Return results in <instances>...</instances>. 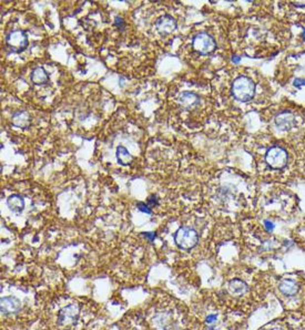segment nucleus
<instances>
[{"instance_id": "1", "label": "nucleus", "mask_w": 305, "mask_h": 330, "mask_svg": "<svg viewBox=\"0 0 305 330\" xmlns=\"http://www.w3.org/2000/svg\"><path fill=\"white\" fill-rule=\"evenodd\" d=\"M260 172L272 183H285L299 174L295 147L267 135L259 148Z\"/></svg>"}, {"instance_id": "2", "label": "nucleus", "mask_w": 305, "mask_h": 330, "mask_svg": "<svg viewBox=\"0 0 305 330\" xmlns=\"http://www.w3.org/2000/svg\"><path fill=\"white\" fill-rule=\"evenodd\" d=\"M267 126L271 137L297 147L305 139V111L289 101L276 103L268 108Z\"/></svg>"}, {"instance_id": "3", "label": "nucleus", "mask_w": 305, "mask_h": 330, "mask_svg": "<svg viewBox=\"0 0 305 330\" xmlns=\"http://www.w3.org/2000/svg\"><path fill=\"white\" fill-rule=\"evenodd\" d=\"M259 89H266L262 82L259 83L251 75L240 74L235 76L234 80L232 81L230 91L234 100L242 103H249L257 98Z\"/></svg>"}, {"instance_id": "4", "label": "nucleus", "mask_w": 305, "mask_h": 330, "mask_svg": "<svg viewBox=\"0 0 305 330\" xmlns=\"http://www.w3.org/2000/svg\"><path fill=\"white\" fill-rule=\"evenodd\" d=\"M192 48L200 56H209L217 50L218 43L212 35L201 31L192 39Z\"/></svg>"}, {"instance_id": "5", "label": "nucleus", "mask_w": 305, "mask_h": 330, "mask_svg": "<svg viewBox=\"0 0 305 330\" xmlns=\"http://www.w3.org/2000/svg\"><path fill=\"white\" fill-rule=\"evenodd\" d=\"M174 242L181 250L190 251L199 243V234L194 228L189 226H182L174 233Z\"/></svg>"}, {"instance_id": "6", "label": "nucleus", "mask_w": 305, "mask_h": 330, "mask_svg": "<svg viewBox=\"0 0 305 330\" xmlns=\"http://www.w3.org/2000/svg\"><path fill=\"white\" fill-rule=\"evenodd\" d=\"M6 42L8 48L10 49L12 52L21 53L25 51L27 47H28V37L27 34L22 30H13L7 36Z\"/></svg>"}, {"instance_id": "7", "label": "nucleus", "mask_w": 305, "mask_h": 330, "mask_svg": "<svg viewBox=\"0 0 305 330\" xmlns=\"http://www.w3.org/2000/svg\"><path fill=\"white\" fill-rule=\"evenodd\" d=\"M80 308L77 304H71L69 306L65 307L60 310V313L58 314L57 322L61 326H67V325L74 324L77 320L79 316Z\"/></svg>"}, {"instance_id": "8", "label": "nucleus", "mask_w": 305, "mask_h": 330, "mask_svg": "<svg viewBox=\"0 0 305 330\" xmlns=\"http://www.w3.org/2000/svg\"><path fill=\"white\" fill-rule=\"evenodd\" d=\"M177 101L182 109L187 111H192L200 106L201 99L195 92L183 91L178 96Z\"/></svg>"}, {"instance_id": "9", "label": "nucleus", "mask_w": 305, "mask_h": 330, "mask_svg": "<svg viewBox=\"0 0 305 330\" xmlns=\"http://www.w3.org/2000/svg\"><path fill=\"white\" fill-rule=\"evenodd\" d=\"M155 28L161 35H170L178 28V22L172 16L163 15L155 21Z\"/></svg>"}, {"instance_id": "10", "label": "nucleus", "mask_w": 305, "mask_h": 330, "mask_svg": "<svg viewBox=\"0 0 305 330\" xmlns=\"http://www.w3.org/2000/svg\"><path fill=\"white\" fill-rule=\"evenodd\" d=\"M21 309V302L15 297L1 298V313L3 315L16 314Z\"/></svg>"}, {"instance_id": "11", "label": "nucleus", "mask_w": 305, "mask_h": 330, "mask_svg": "<svg viewBox=\"0 0 305 330\" xmlns=\"http://www.w3.org/2000/svg\"><path fill=\"white\" fill-rule=\"evenodd\" d=\"M11 122L17 128L25 129L30 124V114L26 110L17 111L12 114Z\"/></svg>"}, {"instance_id": "12", "label": "nucleus", "mask_w": 305, "mask_h": 330, "mask_svg": "<svg viewBox=\"0 0 305 330\" xmlns=\"http://www.w3.org/2000/svg\"><path fill=\"white\" fill-rule=\"evenodd\" d=\"M7 205L9 207V210L13 212V213L19 214L25 209V200L24 197L18 195V194H12V195L8 197Z\"/></svg>"}, {"instance_id": "13", "label": "nucleus", "mask_w": 305, "mask_h": 330, "mask_svg": "<svg viewBox=\"0 0 305 330\" xmlns=\"http://www.w3.org/2000/svg\"><path fill=\"white\" fill-rule=\"evenodd\" d=\"M279 289L283 295L291 297L297 295L299 287L298 284L292 279H282L279 284Z\"/></svg>"}, {"instance_id": "14", "label": "nucleus", "mask_w": 305, "mask_h": 330, "mask_svg": "<svg viewBox=\"0 0 305 330\" xmlns=\"http://www.w3.org/2000/svg\"><path fill=\"white\" fill-rule=\"evenodd\" d=\"M295 152H297L298 172L300 175H302L305 178V139L301 143L295 147Z\"/></svg>"}, {"instance_id": "15", "label": "nucleus", "mask_w": 305, "mask_h": 330, "mask_svg": "<svg viewBox=\"0 0 305 330\" xmlns=\"http://www.w3.org/2000/svg\"><path fill=\"white\" fill-rule=\"evenodd\" d=\"M31 81L37 85L47 84L49 82V75L47 73V71L44 70V68L42 67L36 68L33 71V73H31Z\"/></svg>"}, {"instance_id": "16", "label": "nucleus", "mask_w": 305, "mask_h": 330, "mask_svg": "<svg viewBox=\"0 0 305 330\" xmlns=\"http://www.w3.org/2000/svg\"><path fill=\"white\" fill-rule=\"evenodd\" d=\"M116 160H118V163L122 166H127L132 163L133 161V156L131 155L127 148L124 147L120 146L116 148Z\"/></svg>"}, {"instance_id": "17", "label": "nucleus", "mask_w": 305, "mask_h": 330, "mask_svg": "<svg viewBox=\"0 0 305 330\" xmlns=\"http://www.w3.org/2000/svg\"><path fill=\"white\" fill-rule=\"evenodd\" d=\"M229 291H230L231 293L236 296H241L248 291V286L241 279H232L230 283H229Z\"/></svg>"}, {"instance_id": "18", "label": "nucleus", "mask_w": 305, "mask_h": 330, "mask_svg": "<svg viewBox=\"0 0 305 330\" xmlns=\"http://www.w3.org/2000/svg\"><path fill=\"white\" fill-rule=\"evenodd\" d=\"M137 207H138L139 211L143 212V213H147V214H151L152 213L150 206L148 205V204H146V203H138Z\"/></svg>"}, {"instance_id": "19", "label": "nucleus", "mask_w": 305, "mask_h": 330, "mask_svg": "<svg viewBox=\"0 0 305 330\" xmlns=\"http://www.w3.org/2000/svg\"><path fill=\"white\" fill-rule=\"evenodd\" d=\"M297 233H298L299 236L302 238V241H305V223L300 226L298 230H295V234H297Z\"/></svg>"}, {"instance_id": "20", "label": "nucleus", "mask_w": 305, "mask_h": 330, "mask_svg": "<svg viewBox=\"0 0 305 330\" xmlns=\"http://www.w3.org/2000/svg\"><path fill=\"white\" fill-rule=\"evenodd\" d=\"M217 319H218L217 315H209L205 319V323L208 325H213V324H215V322H217Z\"/></svg>"}, {"instance_id": "21", "label": "nucleus", "mask_w": 305, "mask_h": 330, "mask_svg": "<svg viewBox=\"0 0 305 330\" xmlns=\"http://www.w3.org/2000/svg\"><path fill=\"white\" fill-rule=\"evenodd\" d=\"M115 26L118 27L119 29L123 30V28H124V21H123L122 18H120V17H116L115 18Z\"/></svg>"}, {"instance_id": "22", "label": "nucleus", "mask_w": 305, "mask_h": 330, "mask_svg": "<svg viewBox=\"0 0 305 330\" xmlns=\"http://www.w3.org/2000/svg\"><path fill=\"white\" fill-rule=\"evenodd\" d=\"M159 202H158V198L156 196L152 195L149 197V200H148V205H158Z\"/></svg>"}, {"instance_id": "23", "label": "nucleus", "mask_w": 305, "mask_h": 330, "mask_svg": "<svg viewBox=\"0 0 305 330\" xmlns=\"http://www.w3.org/2000/svg\"><path fill=\"white\" fill-rule=\"evenodd\" d=\"M143 236L149 239L150 242H152L155 238V234L152 233V232H148V233H143Z\"/></svg>"}, {"instance_id": "24", "label": "nucleus", "mask_w": 305, "mask_h": 330, "mask_svg": "<svg viewBox=\"0 0 305 330\" xmlns=\"http://www.w3.org/2000/svg\"><path fill=\"white\" fill-rule=\"evenodd\" d=\"M240 59H241V58H240L239 56H233V57H232V61L234 62V63H239V62H240Z\"/></svg>"}, {"instance_id": "25", "label": "nucleus", "mask_w": 305, "mask_h": 330, "mask_svg": "<svg viewBox=\"0 0 305 330\" xmlns=\"http://www.w3.org/2000/svg\"><path fill=\"white\" fill-rule=\"evenodd\" d=\"M271 330H285V329L281 328V327H276V328H273V329H271Z\"/></svg>"}]
</instances>
